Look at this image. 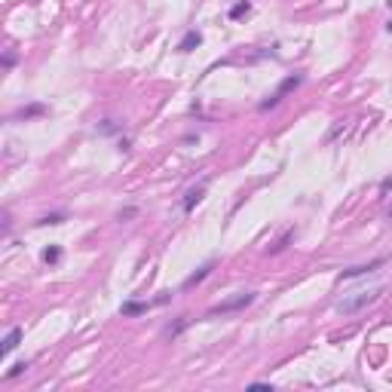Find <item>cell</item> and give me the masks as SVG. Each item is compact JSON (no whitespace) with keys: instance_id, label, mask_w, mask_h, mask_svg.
<instances>
[{"instance_id":"3957f363","label":"cell","mask_w":392,"mask_h":392,"mask_svg":"<svg viewBox=\"0 0 392 392\" xmlns=\"http://www.w3.org/2000/svg\"><path fill=\"white\" fill-rule=\"evenodd\" d=\"M300 83H304V74H288V77L276 86V92H273V95H266L258 108H261V111H273V108H276V104H282V98H285L288 92H294Z\"/></svg>"},{"instance_id":"44dd1931","label":"cell","mask_w":392,"mask_h":392,"mask_svg":"<svg viewBox=\"0 0 392 392\" xmlns=\"http://www.w3.org/2000/svg\"><path fill=\"white\" fill-rule=\"evenodd\" d=\"M386 34H392V19L386 22Z\"/></svg>"},{"instance_id":"5bb4252c","label":"cell","mask_w":392,"mask_h":392,"mask_svg":"<svg viewBox=\"0 0 392 392\" xmlns=\"http://www.w3.org/2000/svg\"><path fill=\"white\" fill-rule=\"evenodd\" d=\"M40 258H43V263H59L62 261V248H59V245H46Z\"/></svg>"},{"instance_id":"5b68a950","label":"cell","mask_w":392,"mask_h":392,"mask_svg":"<svg viewBox=\"0 0 392 392\" xmlns=\"http://www.w3.org/2000/svg\"><path fill=\"white\" fill-rule=\"evenodd\" d=\"M386 263V258H374V261L368 263H355V266H346V270H340V282H346V279H359V276H368V273H374V270H380Z\"/></svg>"},{"instance_id":"9c48e42d","label":"cell","mask_w":392,"mask_h":392,"mask_svg":"<svg viewBox=\"0 0 392 392\" xmlns=\"http://www.w3.org/2000/svg\"><path fill=\"white\" fill-rule=\"evenodd\" d=\"M196 46H202V34H199V31H187V34L181 37V43H178V52L187 56V52H193Z\"/></svg>"},{"instance_id":"7c38bea8","label":"cell","mask_w":392,"mask_h":392,"mask_svg":"<svg viewBox=\"0 0 392 392\" xmlns=\"http://www.w3.org/2000/svg\"><path fill=\"white\" fill-rule=\"evenodd\" d=\"M65 221H67L65 211H49V215L37 218V227H59V224H65Z\"/></svg>"},{"instance_id":"d6986e66","label":"cell","mask_w":392,"mask_h":392,"mask_svg":"<svg viewBox=\"0 0 392 392\" xmlns=\"http://www.w3.org/2000/svg\"><path fill=\"white\" fill-rule=\"evenodd\" d=\"M135 215H138V208H135V205H129V208H123V211H120L117 218H120V221H132Z\"/></svg>"},{"instance_id":"2e32d148","label":"cell","mask_w":392,"mask_h":392,"mask_svg":"<svg viewBox=\"0 0 392 392\" xmlns=\"http://www.w3.org/2000/svg\"><path fill=\"white\" fill-rule=\"evenodd\" d=\"M248 9H252V3H248V0H239V3L230 9V19H242V15H248Z\"/></svg>"},{"instance_id":"6da1fadb","label":"cell","mask_w":392,"mask_h":392,"mask_svg":"<svg viewBox=\"0 0 392 392\" xmlns=\"http://www.w3.org/2000/svg\"><path fill=\"white\" fill-rule=\"evenodd\" d=\"M258 300V291H239V294H233V297H227V300H221V304H215L208 313H205V319H215V316H230V313H239V310H245V307H252Z\"/></svg>"},{"instance_id":"ac0fdd59","label":"cell","mask_w":392,"mask_h":392,"mask_svg":"<svg viewBox=\"0 0 392 392\" xmlns=\"http://www.w3.org/2000/svg\"><path fill=\"white\" fill-rule=\"evenodd\" d=\"M0 65L6 67V70H9V67H15V52H12V49H9V52H3V62H0Z\"/></svg>"},{"instance_id":"7a4b0ae2","label":"cell","mask_w":392,"mask_h":392,"mask_svg":"<svg viewBox=\"0 0 392 392\" xmlns=\"http://www.w3.org/2000/svg\"><path fill=\"white\" fill-rule=\"evenodd\" d=\"M383 294V288H371V291H359L355 297H346V300H340L337 304V313L340 316H352V313H359V310H365V307H371L377 297Z\"/></svg>"},{"instance_id":"9a60e30c","label":"cell","mask_w":392,"mask_h":392,"mask_svg":"<svg viewBox=\"0 0 392 392\" xmlns=\"http://www.w3.org/2000/svg\"><path fill=\"white\" fill-rule=\"evenodd\" d=\"M291 239H294V230H288V233H285V236H282L273 248H266V252H270V255H279V252H285V248H288V242H291Z\"/></svg>"},{"instance_id":"4fadbf2b","label":"cell","mask_w":392,"mask_h":392,"mask_svg":"<svg viewBox=\"0 0 392 392\" xmlns=\"http://www.w3.org/2000/svg\"><path fill=\"white\" fill-rule=\"evenodd\" d=\"M117 132H123V123H117V120H101L98 123V135H117Z\"/></svg>"},{"instance_id":"e0dca14e","label":"cell","mask_w":392,"mask_h":392,"mask_svg":"<svg viewBox=\"0 0 392 392\" xmlns=\"http://www.w3.org/2000/svg\"><path fill=\"white\" fill-rule=\"evenodd\" d=\"M28 368H31V362H15V365H12V368H9V371H6V377H9V380H12V377H19V374H25V371H28Z\"/></svg>"},{"instance_id":"8fae6325","label":"cell","mask_w":392,"mask_h":392,"mask_svg":"<svg viewBox=\"0 0 392 392\" xmlns=\"http://www.w3.org/2000/svg\"><path fill=\"white\" fill-rule=\"evenodd\" d=\"M19 343H22V328H9V334L3 337V355H9Z\"/></svg>"},{"instance_id":"8992f818","label":"cell","mask_w":392,"mask_h":392,"mask_svg":"<svg viewBox=\"0 0 392 392\" xmlns=\"http://www.w3.org/2000/svg\"><path fill=\"white\" fill-rule=\"evenodd\" d=\"M205 187H208V181H199V184H193V187L184 193V199H181V208H184L187 215H190L196 205L202 202V196H205Z\"/></svg>"},{"instance_id":"52a82bcc","label":"cell","mask_w":392,"mask_h":392,"mask_svg":"<svg viewBox=\"0 0 392 392\" xmlns=\"http://www.w3.org/2000/svg\"><path fill=\"white\" fill-rule=\"evenodd\" d=\"M150 307H156L153 300H126L123 307H120V313L126 316V319H135V316H144Z\"/></svg>"},{"instance_id":"30bf717a","label":"cell","mask_w":392,"mask_h":392,"mask_svg":"<svg viewBox=\"0 0 392 392\" xmlns=\"http://www.w3.org/2000/svg\"><path fill=\"white\" fill-rule=\"evenodd\" d=\"M187 325H190V316H178L175 322H169V325H166V331H163V334L175 340V337H181V334L187 331Z\"/></svg>"},{"instance_id":"ffe728a7","label":"cell","mask_w":392,"mask_h":392,"mask_svg":"<svg viewBox=\"0 0 392 392\" xmlns=\"http://www.w3.org/2000/svg\"><path fill=\"white\" fill-rule=\"evenodd\" d=\"M392 190V175L389 178H383V181H380V196H386Z\"/></svg>"},{"instance_id":"ba28073f","label":"cell","mask_w":392,"mask_h":392,"mask_svg":"<svg viewBox=\"0 0 392 392\" xmlns=\"http://www.w3.org/2000/svg\"><path fill=\"white\" fill-rule=\"evenodd\" d=\"M211 270H215V261H205L202 266H199V270H193V273H190V276H187V279L181 282V288L187 291V288H193V285H199L202 279H208V276H211Z\"/></svg>"},{"instance_id":"7402d4cb","label":"cell","mask_w":392,"mask_h":392,"mask_svg":"<svg viewBox=\"0 0 392 392\" xmlns=\"http://www.w3.org/2000/svg\"><path fill=\"white\" fill-rule=\"evenodd\" d=\"M389 221H392V205H389Z\"/></svg>"},{"instance_id":"277c9868","label":"cell","mask_w":392,"mask_h":392,"mask_svg":"<svg viewBox=\"0 0 392 392\" xmlns=\"http://www.w3.org/2000/svg\"><path fill=\"white\" fill-rule=\"evenodd\" d=\"M46 114V104L43 101H31V104H22L9 114V123H28V120H37Z\"/></svg>"}]
</instances>
